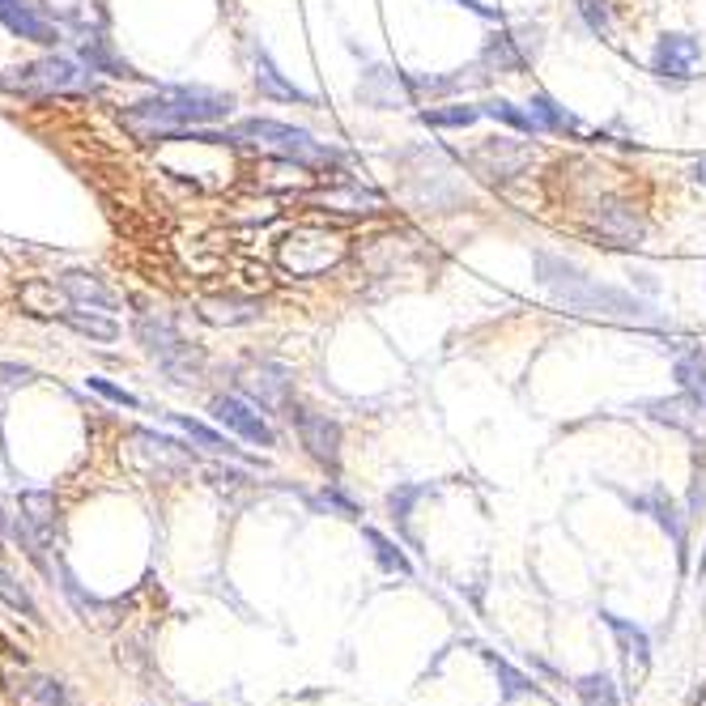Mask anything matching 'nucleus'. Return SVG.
Listing matches in <instances>:
<instances>
[{
  "instance_id": "obj_1",
  "label": "nucleus",
  "mask_w": 706,
  "mask_h": 706,
  "mask_svg": "<svg viewBox=\"0 0 706 706\" xmlns=\"http://www.w3.org/2000/svg\"><path fill=\"white\" fill-rule=\"evenodd\" d=\"M537 281L549 290V299L558 307H567L574 315H592V320H622V324H652V307L630 294V290H617V285H604L596 277L553 256V251H537Z\"/></svg>"
},
{
  "instance_id": "obj_2",
  "label": "nucleus",
  "mask_w": 706,
  "mask_h": 706,
  "mask_svg": "<svg viewBox=\"0 0 706 706\" xmlns=\"http://www.w3.org/2000/svg\"><path fill=\"white\" fill-rule=\"evenodd\" d=\"M235 111V98L221 94V90H205V85H170V90H158L154 98H141L124 111V120L141 128V133H188V128H200V124H214V120H226Z\"/></svg>"
},
{
  "instance_id": "obj_3",
  "label": "nucleus",
  "mask_w": 706,
  "mask_h": 706,
  "mask_svg": "<svg viewBox=\"0 0 706 706\" xmlns=\"http://www.w3.org/2000/svg\"><path fill=\"white\" fill-rule=\"evenodd\" d=\"M239 136L247 141H256V145H264L272 154H281V158H290V163L299 166H328L336 163V149L324 145V141H315V136L307 133V128H290V124H277V120H243L239 124Z\"/></svg>"
},
{
  "instance_id": "obj_4",
  "label": "nucleus",
  "mask_w": 706,
  "mask_h": 706,
  "mask_svg": "<svg viewBox=\"0 0 706 706\" xmlns=\"http://www.w3.org/2000/svg\"><path fill=\"white\" fill-rule=\"evenodd\" d=\"M136 336H141V345L158 357V366H163L166 375L175 383H196L200 380V366H205V353L191 350L188 341L175 332V328L166 324V320H136Z\"/></svg>"
},
{
  "instance_id": "obj_5",
  "label": "nucleus",
  "mask_w": 706,
  "mask_h": 706,
  "mask_svg": "<svg viewBox=\"0 0 706 706\" xmlns=\"http://www.w3.org/2000/svg\"><path fill=\"white\" fill-rule=\"evenodd\" d=\"M541 52V27H519V30H494L486 43H481V55L477 64L486 73H523Z\"/></svg>"
},
{
  "instance_id": "obj_6",
  "label": "nucleus",
  "mask_w": 706,
  "mask_h": 706,
  "mask_svg": "<svg viewBox=\"0 0 706 706\" xmlns=\"http://www.w3.org/2000/svg\"><path fill=\"white\" fill-rule=\"evenodd\" d=\"M703 60V39L685 30H664L652 48V73L664 82H689Z\"/></svg>"
},
{
  "instance_id": "obj_7",
  "label": "nucleus",
  "mask_w": 706,
  "mask_h": 706,
  "mask_svg": "<svg viewBox=\"0 0 706 706\" xmlns=\"http://www.w3.org/2000/svg\"><path fill=\"white\" fill-rule=\"evenodd\" d=\"M73 85H77V69L60 55L0 73V90H13V94H55V90H73Z\"/></svg>"
},
{
  "instance_id": "obj_8",
  "label": "nucleus",
  "mask_w": 706,
  "mask_h": 706,
  "mask_svg": "<svg viewBox=\"0 0 706 706\" xmlns=\"http://www.w3.org/2000/svg\"><path fill=\"white\" fill-rule=\"evenodd\" d=\"M290 422L299 426V438L302 447L315 456V460L324 464V468H341V422L336 417H328V413H315V408H290Z\"/></svg>"
},
{
  "instance_id": "obj_9",
  "label": "nucleus",
  "mask_w": 706,
  "mask_h": 706,
  "mask_svg": "<svg viewBox=\"0 0 706 706\" xmlns=\"http://www.w3.org/2000/svg\"><path fill=\"white\" fill-rule=\"evenodd\" d=\"M353 98L362 107H375V111H401L413 103V85H408V73L392 69V64H371L362 73V82L353 90Z\"/></svg>"
},
{
  "instance_id": "obj_10",
  "label": "nucleus",
  "mask_w": 706,
  "mask_h": 706,
  "mask_svg": "<svg viewBox=\"0 0 706 706\" xmlns=\"http://www.w3.org/2000/svg\"><path fill=\"white\" fill-rule=\"evenodd\" d=\"M209 413H214L218 426H226L230 435H239L243 443H256V447H272V443H277L272 426L264 422V413L256 405H247L243 396H218Z\"/></svg>"
},
{
  "instance_id": "obj_11",
  "label": "nucleus",
  "mask_w": 706,
  "mask_h": 706,
  "mask_svg": "<svg viewBox=\"0 0 706 706\" xmlns=\"http://www.w3.org/2000/svg\"><path fill=\"white\" fill-rule=\"evenodd\" d=\"M477 166L489 179H519L532 166V145H523L516 136H486L477 145Z\"/></svg>"
},
{
  "instance_id": "obj_12",
  "label": "nucleus",
  "mask_w": 706,
  "mask_h": 706,
  "mask_svg": "<svg viewBox=\"0 0 706 706\" xmlns=\"http://www.w3.org/2000/svg\"><path fill=\"white\" fill-rule=\"evenodd\" d=\"M592 221H596L600 235L617 247H638L647 239V221H643V214L630 200H600Z\"/></svg>"
},
{
  "instance_id": "obj_13",
  "label": "nucleus",
  "mask_w": 706,
  "mask_h": 706,
  "mask_svg": "<svg viewBox=\"0 0 706 706\" xmlns=\"http://www.w3.org/2000/svg\"><path fill=\"white\" fill-rule=\"evenodd\" d=\"M634 511H647V516L673 537V544H677V558H681V567H689V537H685V519H681L677 511V502L668 498V489L664 486H652L647 494H634V498H625Z\"/></svg>"
},
{
  "instance_id": "obj_14",
  "label": "nucleus",
  "mask_w": 706,
  "mask_h": 706,
  "mask_svg": "<svg viewBox=\"0 0 706 706\" xmlns=\"http://www.w3.org/2000/svg\"><path fill=\"white\" fill-rule=\"evenodd\" d=\"M600 622L609 625V634L617 638V652H622V664L625 673H647L652 668V634L643 630V625L625 622L617 613H609V609H600Z\"/></svg>"
},
{
  "instance_id": "obj_15",
  "label": "nucleus",
  "mask_w": 706,
  "mask_h": 706,
  "mask_svg": "<svg viewBox=\"0 0 706 706\" xmlns=\"http://www.w3.org/2000/svg\"><path fill=\"white\" fill-rule=\"evenodd\" d=\"M256 90H260L264 98H272V103H302V107L315 103L307 90H299L294 82H285V73L272 64V55L264 52V48H256Z\"/></svg>"
},
{
  "instance_id": "obj_16",
  "label": "nucleus",
  "mask_w": 706,
  "mask_h": 706,
  "mask_svg": "<svg viewBox=\"0 0 706 706\" xmlns=\"http://www.w3.org/2000/svg\"><path fill=\"white\" fill-rule=\"evenodd\" d=\"M60 290H64V299L77 302V307H94V311H115L120 302L111 294L107 285H103V277H94V272H60Z\"/></svg>"
},
{
  "instance_id": "obj_17",
  "label": "nucleus",
  "mask_w": 706,
  "mask_h": 706,
  "mask_svg": "<svg viewBox=\"0 0 706 706\" xmlns=\"http://www.w3.org/2000/svg\"><path fill=\"white\" fill-rule=\"evenodd\" d=\"M0 22L13 30L18 39H30V43H55V27L43 18V13H34L30 4L22 0H0Z\"/></svg>"
},
{
  "instance_id": "obj_18",
  "label": "nucleus",
  "mask_w": 706,
  "mask_h": 706,
  "mask_svg": "<svg viewBox=\"0 0 706 706\" xmlns=\"http://www.w3.org/2000/svg\"><path fill=\"white\" fill-rule=\"evenodd\" d=\"M638 408H643L652 422H664V426L685 430V435H694L706 417L703 408H698V401H694V396H685V392H681L677 401H664V396H660V401H643Z\"/></svg>"
},
{
  "instance_id": "obj_19",
  "label": "nucleus",
  "mask_w": 706,
  "mask_h": 706,
  "mask_svg": "<svg viewBox=\"0 0 706 706\" xmlns=\"http://www.w3.org/2000/svg\"><path fill=\"white\" fill-rule=\"evenodd\" d=\"M260 315H264L260 302H251V299H200V320H209V324H218V328L256 324Z\"/></svg>"
},
{
  "instance_id": "obj_20",
  "label": "nucleus",
  "mask_w": 706,
  "mask_h": 706,
  "mask_svg": "<svg viewBox=\"0 0 706 706\" xmlns=\"http://www.w3.org/2000/svg\"><path fill=\"white\" fill-rule=\"evenodd\" d=\"M528 111H532V120L541 124V136L544 133H558V136L579 133V115H571L553 94H532V98H528Z\"/></svg>"
},
{
  "instance_id": "obj_21",
  "label": "nucleus",
  "mask_w": 706,
  "mask_h": 706,
  "mask_svg": "<svg viewBox=\"0 0 706 706\" xmlns=\"http://www.w3.org/2000/svg\"><path fill=\"white\" fill-rule=\"evenodd\" d=\"M673 375H677L681 392H685V396H694L698 408L706 413V353L703 350H685L677 357V366H673Z\"/></svg>"
},
{
  "instance_id": "obj_22",
  "label": "nucleus",
  "mask_w": 706,
  "mask_h": 706,
  "mask_svg": "<svg viewBox=\"0 0 706 706\" xmlns=\"http://www.w3.org/2000/svg\"><path fill=\"white\" fill-rule=\"evenodd\" d=\"M477 120H486L481 103H447V107L422 111V124H426V128H473Z\"/></svg>"
},
{
  "instance_id": "obj_23",
  "label": "nucleus",
  "mask_w": 706,
  "mask_h": 706,
  "mask_svg": "<svg viewBox=\"0 0 706 706\" xmlns=\"http://www.w3.org/2000/svg\"><path fill=\"white\" fill-rule=\"evenodd\" d=\"M362 537H366V544H371V553H375V567H380L383 574H413V562L405 558V549L396 541H387L380 528H362Z\"/></svg>"
},
{
  "instance_id": "obj_24",
  "label": "nucleus",
  "mask_w": 706,
  "mask_h": 706,
  "mask_svg": "<svg viewBox=\"0 0 706 706\" xmlns=\"http://www.w3.org/2000/svg\"><path fill=\"white\" fill-rule=\"evenodd\" d=\"M481 111H486V120H498V124H507L511 133L541 136V124L532 120V111H528V107H516L511 98H486V103H481Z\"/></svg>"
},
{
  "instance_id": "obj_25",
  "label": "nucleus",
  "mask_w": 706,
  "mask_h": 706,
  "mask_svg": "<svg viewBox=\"0 0 706 706\" xmlns=\"http://www.w3.org/2000/svg\"><path fill=\"white\" fill-rule=\"evenodd\" d=\"M489 668H494V677L502 685V703H516V698H528V694H541V685L532 677H523L516 664H507V660H498L494 652H486Z\"/></svg>"
},
{
  "instance_id": "obj_26",
  "label": "nucleus",
  "mask_w": 706,
  "mask_h": 706,
  "mask_svg": "<svg viewBox=\"0 0 706 706\" xmlns=\"http://www.w3.org/2000/svg\"><path fill=\"white\" fill-rule=\"evenodd\" d=\"M290 383H294L290 366H260V375L251 380V387H256L260 405L277 408V405H285V396H290Z\"/></svg>"
},
{
  "instance_id": "obj_27",
  "label": "nucleus",
  "mask_w": 706,
  "mask_h": 706,
  "mask_svg": "<svg viewBox=\"0 0 706 706\" xmlns=\"http://www.w3.org/2000/svg\"><path fill=\"white\" fill-rule=\"evenodd\" d=\"M574 694H579V703L583 706H622L617 685H613V677H604V673H588V677H579L574 681Z\"/></svg>"
},
{
  "instance_id": "obj_28",
  "label": "nucleus",
  "mask_w": 706,
  "mask_h": 706,
  "mask_svg": "<svg viewBox=\"0 0 706 706\" xmlns=\"http://www.w3.org/2000/svg\"><path fill=\"white\" fill-rule=\"evenodd\" d=\"M170 422L184 430L188 438H196L205 451H218V456H235V447H230V438L218 435V430H209L205 422H191V417H184V413H170Z\"/></svg>"
},
{
  "instance_id": "obj_29",
  "label": "nucleus",
  "mask_w": 706,
  "mask_h": 706,
  "mask_svg": "<svg viewBox=\"0 0 706 706\" xmlns=\"http://www.w3.org/2000/svg\"><path fill=\"white\" fill-rule=\"evenodd\" d=\"M311 507L315 511H328V516H341V519H357V502H353L350 494L341 486H328V489H320L315 498H311Z\"/></svg>"
},
{
  "instance_id": "obj_30",
  "label": "nucleus",
  "mask_w": 706,
  "mask_h": 706,
  "mask_svg": "<svg viewBox=\"0 0 706 706\" xmlns=\"http://www.w3.org/2000/svg\"><path fill=\"white\" fill-rule=\"evenodd\" d=\"M579 18L588 22V30L596 39H613V9H609V0H579Z\"/></svg>"
},
{
  "instance_id": "obj_31",
  "label": "nucleus",
  "mask_w": 706,
  "mask_h": 706,
  "mask_svg": "<svg viewBox=\"0 0 706 706\" xmlns=\"http://www.w3.org/2000/svg\"><path fill=\"white\" fill-rule=\"evenodd\" d=\"M426 494H430V486H396L392 494H387L392 519H396V523H408V516H413V502H417V498H426Z\"/></svg>"
},
{
  "instance_id": "obj_32",
  "label": "nucleus",
  "mask_w": 706,
  "mask_h": 706,
  "mask_svg": "<svg viewBox=\"0 0 706 706\" xmlns=\"http://www.w3.org/2000/svg\"><path fill=\"white\" fill-rule=\"evenodd\" d=\"M64 324L85 332V336H98V341H115V336H120V328L111 324V320H98V315H77V311H69Z\"/></svg>"
},
{
  "instance_id": "obj_33",
  "label": "nucleus",
  "mask_w": 706,
  "mask_h": 706,
  "mask_svg": "<svg viewBox=\"0 0 706 706\" xmlns=\"http://www.w3.org/2000/svg\"><path fill=\"white\" fill-rule=\"evenodd\" d=\"M90 387H94V392H103V396H107V401H115V405L141 408V401H136L133 392H124V387H115V383H107V380H98V375H90Z\"/></svg>"
},
{
  "instance_id": "obj_34",
  "label": "nucleus",
  "mask_w": 706,
  "mask_h": 706,
  "mask_svg": "<svg viewBox=\"0 0 706 706\" xmlns=\"http://www.w3.org/2000/svg\"><path fill=\"white\" fill-rule=\"evenodd\" d=\"M456 4H460V9H468L473 18H481V22H498V27H502V18H507L498 4H486V0H456Z\"/></svg>"
},
{
  "instance_id": "obj_35",
  "label": "nucleus",
  "mask_w": 706,
  "mask_h": 706,
  "mask_svg": "<svg viewBox=\"0 0 706 706\" xmlns=\"http://www.w3.org/2000/svg\"><path fill=\"white\" fill-rule=\"evenodd\" d=\"M0 596L9 600L13 609H30L27 592H18V588H13V579H9V574H4V571H0Z\"/></svg>"
},
{
  "instance_id": "obj_36",
  "label": "nucleus",
  "mask_w": 706,
  "mask_h": 706,
  "mask_svg": "<svg viewBox=\"0 0 706 706\" xmlns=\"http://www.w3.org/2000/svg\"><path fill=\"white\" fill-rule=\"evenodd\" d=\"M27 380H30L27 366H4V362H0V387H18V383H27Z\"/></svg>"
},
{
  "instance_id": "obj_37",
  "label": "nucleus",
  "mask_w": 706,
  "mask_h": 706,
  "mask_svg": "<svg viewBox=\"0 0 706 706\" xmlns=\"http://www.w3.org/2000/svg\"><path fill=\"white\" fill-rule=\"evenodd\" d=\"M694 179H698V184L706 188V154L698 158V163H694Z\"/></svg>"
},
{
  "instance_id": "obj_38",
  "label": "nucleus",
  "mask_w": 706,
  "mask_h": 706,
  "mask_svg": "<svg viewBox=\"0 0 706 706\" xmlns=\"http://www.w3.org/2000/svg\"><path fill=\"white\" fill-rule=\"evenodd\" d=\"M698 574H706V549H703V558H698V567H694Z\"/></svg>"
}]
</instances>
